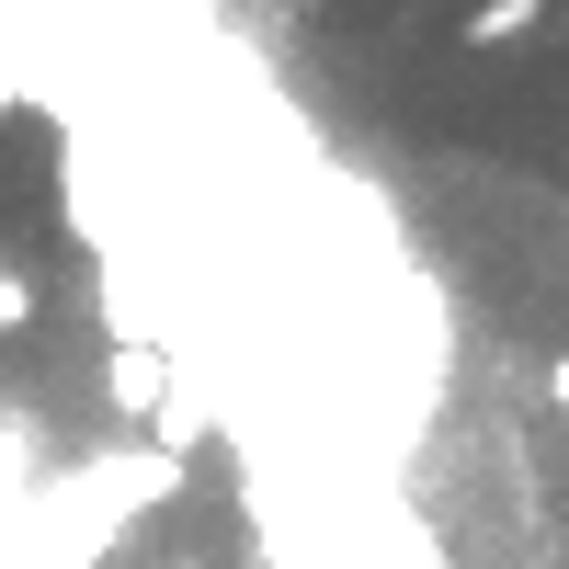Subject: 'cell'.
<instances>
[{
    "label": "cell",
    "mask_w": 569,
    "mask_h": 569,
    "mask_svg": "<svg viewBox=\"0 0 569 569\" xmlns=\"http://www.w3.org/2000/svg\"><path fill=\"white\" fill-rule=\"evenodd\" d=\"M103 388H114V410H126V421H160V410H182V388H171V365H160L149 342H114V365H103Z\"/></svg>",
    "instance_id": "1"
},
{
    "label": "cell",
    "mask_w": 569,
    "mask_h": 569,
    "mask_svg": "<svg viewBox=\"0 0 569 569\" xmlns=\"http://www.w3.org/2000/svg\"><path fill=\"white\" fill-rule=\"evenodd\" d=\"M536 23H547V0H479V12H467L456 34H467V46H479V58H490V46H525Z\"/></svg>",
    "instance_id": "2"
},
{
    "label": "cell",
    "mask_w": 569,
    "mask_h": 569,
    "mask_svg": "<svg viewBox=\"0 0 569 569\" xmlns=\"http://www.w3.org/2000/svg\"><path fill=\"white\" fill-rule=\"evenodd\" d=\"M34 308H46V297H34V273H23V262H0V342H23Z\"/></svg>",
    "instance_id": "3"
},
{
    "label": "cell",
    "mask_w": 569,
    "mask_h": 569,
    "mask_svg": "<svg viewBox=\"0 0 569 569\" xmlns=\"http://www.w3.org/2000/svg\"><path fill=\"white\" fill-rule=\"evenodd\" d=\"M547 399H558V410H569V353H558V365H547Z\"/></svg>",
    "instance_id": "4"
}]
</instances>
